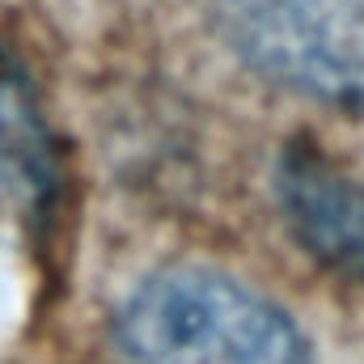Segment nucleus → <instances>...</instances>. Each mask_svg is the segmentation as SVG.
<instances>
[{
	"label": "nucleus",
	"instance_id": "nucleus-1",
	"mask_svg": "<svg viewBox=\"0 0 364 364\" xmlns=\"http://www.w3.org/2000/svg\"><path fill=\"white\" fill-rule=\"evenodd\" d=\"M114 343L127 364H314L272 296L208 267L144 275L114 314Z\"/></svg>",
	"mask_w": 364,
	"mask_h": 364
},
{
	"label": "nucleus",
	"instance_id": "nucleus-2",
	"mask_svg": "<svg viewBox=\"0 0 364 364\" xmlns=\"http://www.w3.org/2000/svg\"><path fill=\"white\" fill-rule=\"evenodd\" d=\"M208 13L272 85L364 106V0H208Z\"/></svg>",
	"mask_w": 364,
	"mask_h": 364
},
{
	"label": "nucleus",
	"instance_id": "nucleus-3",
	"mask_svg": "<svg viewBox=\"0 0 364 364\" xmlns=\"http://www.w3.org/2000/svg\"><path fill=\"white\" fill-rule=\"evenodd\" d=\"M275 203L288 233L331 272L364 279V182L318 144L288 140L275 161Z\"/></svg>",
	"mask_w": 364,
	"mask_h": 364
},
{
	"label": "nucleus",
	"instance_id": "nucleus-4",
	"mask_svg": "<svg viewBox=\"0 0 364 364\" xmlns=\"http://www.w3.org/2000/svg\"><path fill=\"white\" fill-rule=\"evenodd\" d=\"M0 182L30 208L51 212L60 191L55 149L21 68L0 51Z\"/></svg>",
	"mask_w": 364,
	"mask_h": 364
}]
</instances>
